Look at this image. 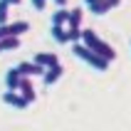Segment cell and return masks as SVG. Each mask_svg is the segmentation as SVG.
Instances as JSON below:
<instances>
[{
	"mask_svg": "<svg viewBox=\"0 0 131 131\" xmlns=\"http://www.w3.org/2000/svg\"><path fill=\"white\" fill-rule=\"evenodd\" d=\"M52 3H54L57 7H64V5H67V0H52Z\"/></svg>",
	"mask_w": 131,
	"mask_h": 131,
	"instance_id": "2e32d148",
	"label": "cell"
},
{
	"mask_svg": "<svg viewBox=\"0 0 131 131\" xmlns=\"http://www.w3.org/2000/svg\"><path fill=\"white\" fill-rule=\"evenodd\" d=\"M17 69H20L25 77H37V74H45V67H40L35 59H32V62H20V64H17Z\"/></svg>",
	"mask_w": 131,
	"mask_h": 131,
	"instance_id": "ba28073f",
	"label": "cell"
},
{
	"mask_svg": "<svg viewBox=\"0 0 131 131\" xmlns=\"http://www.w3.org/2000/svg\"><path fill=\"white\" fill-rule=\"evenodd\" d=\"M30 3H32V7H35L37 13H42L45 7H47V0H30Z\"/></svg>",
	"mask_w": 131,
	"mask_h": 131,
	"instance_id": "9a60e30c",
	"label": "cell"
},
{
	"mask_svg": "<svg viewBox=\"0 0 131 131\" xmlns=\"http://www.w3.org/2000/svg\"><path fill=\"white\" fill-rule=\"evenodd\" d=\"M69 13H72V10H67V5L57 7V10L52 13V17H50V25H64V22H69Z\"/></svg>",
	"mask_w": 131,
	"mask_h": 131,
	"instance_id": "8fae6325",
	"label": "cell"
},
{
	"mask_svg": "<svg viewBox=\"0 0 131 131\" xmlns=\"http://www.w3.org/2000/svg\"><path fill=\"white\" fill-rule=\"evenodd\" d=\"M10 22V3L7 0H0V25Z\"/></svg>",
	"mask_w": 131,
	"mask_h": 131,
	"instance_id": "5bb4252c",
	"label": "cell"
},
{
	"mask_svg": "<svg viewBox=\"0 0 131 131\" xmlns=\"http://www.w3.org/2000/svg\"><path fill=\"white\" fill-rule=\"evenodd\" d=\"M62 74H64V67L57 62V64H52V67H47V69H45L42 79H45V84H47V87H52V84H57V82L62 79Z\"/></svg>",
	"mask_w": 131,
	"mask_h": 131,
	"instance_id": "8992f818",
	"label": "cell"
},
{
	"mask_svg": "<svg viewBox=\"0 0 131 131\" xmlns=\"http://www.w3.org/2000/svg\"><path fill=\"white\" fill-rule=\"evenodd\" d=\"M0 52H3V50H0Z\"/></svg>",
	"mask_w": 131,
	"mask_h": 131,
	"instance_id": "ac0fdd59",
	"label": "cell"
},
{
	"mask_svg": "<svg viewBox=\"0 0 131 131\" xmlns=\"http://www.w3.org/2000/svg\"><path fill=\"white\" fill-rule=\"evenodd\" d=\"M129 45H131V42H129Z\"/></svg>",
	"mask_w": 131,
	"mask_h": 131,
	"instance_id": "d6986e66",
	"label": "cell"
},
{
	"mask_svg": "<svg viewBox=\"0 0 131 131\" xmlns=\"http://www.w3.org/2000/svg\"><path fill=\"white\" fill-rule=\"evenodd\" d=\"M22 79H25V74H22L17 67H10L5 72V89H17L22 84Z\"/></svg>",
	"mask_w": 131,
	"mask_h": 131,
	"instance_id": "52a82bcc",
	"label": "cell"
},
{
	"mask_svg": "<svg viewBox=\"0 0 131 131\" xmlns=\"http://www.w3.org/2000/svg\"><path fill=\"white\" fill-rule=\"evenodd\" d=\"M3 104L15 106V109H27L30 106V102L17 92V89H5V92H3Z\"/></svg>",
	"mask_w": 131,
	"mask_h": 131,
	"instance_id": "277c9868",
	"label": "cell"
},
{
	"mask_svg": "<svg viewBox=\"0 0 131 131\" xmlns=\"http://www.w3.org/2000/svg\"><path fill=\"white\" fill-rule=\"evenodd\" d=\"M17 92H20V94L25 96V99H27L30 104H32V102L37 99V94H35V87H32V79H30V77H25V79H22V84L17 87Z\"/></svg>",
	"mask_w": 131,
	"mask_h": 131,
	"instance_id": "30bf717a",
	"label": "cell"
},
{
	"mask_svg": "<svg viewBox=\"0 0 131 131\" xmlns=\"http://www.w3.org/2000/svg\"><path fill=\"white\" fill-rule=\"evenodd\" d=\"M82 3L92 15H106L109 10L121 5V0H82Z\"/></svg>",
	"mask_w": 131,
	"mask_h": 131,
	"instance_id": "3957f363",
	"label": "cell"
},
{
	"mask_svg": "<svg viewBox=\"0 0 131 131\" xmlns=\"http://www.w3.org/2000/svg\"><path fill=\"white\" fill-rule=\"evenodd\" d=\"M72 52H74V57H77V59H82L84 64H89L92 69H96V72H106V69H109V64H111L106 57L96 54V52L92 50V47H87L82 40L72 42Z\"/></svg>",
	"mask_w": 131,
	"mask_h": 131,
	"instance_id": "6da1fadb",
	"label": "cell"
},
{
	"mask_svg": "<svg viewBox=\"0 0 131 131\" xmlns=\"http://www.w3.org/2000/svg\"><path fill=\"white\" fill-rule=\"evenodd\" d=\"M82 17H84V10L82 7H72V13H69V27L82 30Z\"/></svg>",
	"mask_w": 131,
	"mask_h": 131,
	"instance_id": "4fadbf2b",
	"label": "cell"
},
{
	"mask_svg": "<svg viewBox=\"0 0 131 131\" xmlns=\"http://www.w3.org/2000/svg\"><path fill=\"white\" fill-rule=\"evenodd\" d=\"M7 3H10V5H20L22 0H7Z\"/></svg>",
	"mask_w": 131,
	"mask_h": 131,
	"instance_id": "e0dca14e",
	"label": "cell"
},
{
	"mask_svg": "<svg viewBox=\"0 0 131 131\" xmlns=\"http://www.w3.org/2000/svg\"><path fill=\"white\" fill-rule=\"evenodd\" d=\"M82 42L87 45V47H92L96 54L106 57L109 62H114V59H116V50H114V47H111L106 40H102V37L96 35L94 30H84V27H82Z\"/></svg>",
	"mask_w": 131,
	"mask_h": 131,
	"instance_id": "7a4b0ae2",
	"label": "cell"
},
{
	"mask_svg": "<svg viewBox=\"0 0 131 131\" xmlns=\"http://www.w3.org/2000/svg\"><path fill=\"white\" fill-rule=\"evenodd\" d=\"M30 30V22L20 20V22H5V25H0V40L3 37H10V35H22V32H27Z\"/></svg>",
	"mask_w": 131,
	"mask_h": 131,
	"instance_id": "5b68a950",
	"label": "cell"
},
{
	"mask_svg": "<svg viewBox=\"0 0 131 131\" xmlns=\"http://www.w3.org/2000/svg\"><path fill=\"white\" fill-rule=\"evenodd\" d=\"M17 47H20V35H10V37H3V40H0V50L3 52L17 50Z\"/></svg>",
	"mask_w": 131,
	"mask_h": 131,
	"instance_id": "7c38bea8",
	"label": "cell"
},
{
	"mask_svg": "<svg viewBox=\"0 0 131 131\" xmlns=\"http://www.w3.org/2000/svg\"><path fill=\"white\" fill-rule=\"evenodd\" d=\"M35 62H37L40 67H45V69H47V67L57 64V62H59V57L54 54V52H37V54H35Z\"/></svg>",
	"mask_w": 131,
	"mask_h": 131,
	"instance_id": "9c48e42d",
	"label": "cell"
}]
</instances>
